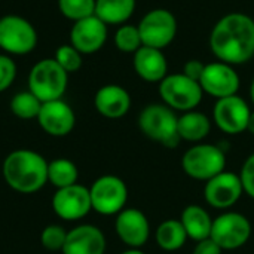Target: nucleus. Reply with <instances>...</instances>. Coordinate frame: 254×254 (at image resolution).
<instances>
[{"mask_svg":"<svg viewBox=\"0 0 254 254\" xmlns=\"http://www.w3.org/2000/svg\"><path fill=\"white\" fill-rule=\"evenodd\" d=\"M180 222L188 234V238L196 243L207 240L211 235L213 219L210 217L208 211L201 205H188L182 211Z\"/></svg>","mask_w":254,"mask_h":254,"instance_id":"412c9836","label":"nucleus"},{"mask_svg":"<svg viewBox=\"0 0 254 254\" xmlns=\"http://www.w3.org/2000/svg\"><path fill=\"white\" fill-rule=\"evenodd\" d=\"M40 128L54 137H64L71 132L76 124V116L73 109L63 100L46 101L37 116Z\"/></svg>","mask_w":254,"mask_h":254,"instance_id":"f3484780","label":"nucleus"},{"mask_svg":"<svg viewBox=\"0 0 254 254\" xmlns=\"http://www.w3.org/2000/svg\"><path fill=\"white\" fill-rule=\"evenodd\" d=\"M183 171L195 180L208 182L225 171L226 155L216 144L201 143L188 149L182 158Z\"/></svg>","mask_w":254,"mask_h":254,"instance_id":"39448f33","label":"nucleus"},{"mask_svg":"<svg viewBox=\"0 0 254 254\" xmlns=\"http://www.w3.org/2000/svg\"><path fill=\"white\" fill-rule=\"evenodd\" d=\"M240 83V74L237 73L234 65L223 61L205 64L204 73L199 79L202 91L217 100L237 95Z\"/></svg>","mask_w":254,"mask_h":254,"instance_id":"f8f14e48","label":"nucleus"},{"mask_svg":"<svg viewBox=\"0 0 254 254\" xmlns=\"http://www.w3.org/2000/svg\"><path fill=\"white\" fill-rule=\"evenodd\" d=\"M159 95L164 104L185 113L199 106L204 91L199 82L192 80L183 73H173L159 82Z\"/></svg>","mask_w":254,"mask_h":254,"instance_id":"423d86ee","label":"nucleus"},{"mask_svg":"<svg viewBox=\"0 0 254 254\" xmlns=\"http://www.w3.org/2000/svg\"><path fill=\"white\" fill-rule=\"evenodd\" d=\"M155 240L159 249L165 252H177L186 244L188 234L180 220L170 219V220L162 222L156 228Z\"/></svg>","mask_w":254,"mask_h":254,"instance_id":"b1692460","label":"nucleus"},{"mask_svg":"<svg viewBox=\"0 0 254 254\" xmlns=\"http://www.w3.org/2000/svg\"><path fill=\"white\" fill-rule=\"evenodd\" d=\"M52 208L63 220L73 222L85 217L92 210L89 189L77 183L58 189L52 198Z\"/></svg>","mask_w":254,"mask_h":254,"instance_id":"2eb2a0df","label":"nucleus"},{"mask_svg":"<svg viewBox=\"0 0 254 254\" xmlns=\"http://www.w3.org/2000/svg\"><path fill=\"white\" fill-rule=\"evenodd\" d=\"M179 116L167 104L153 103L146 106L138 116V127L141 132L165 147L174 149L182 141L177 132Z\"/></svg>","mask_w":254,"mask_h":254,"instance_id":"7ed1b4c3","label":"nucleus"},{"mask_svg":"<svg viewBox=\"0 0 254 254\" xmlns=\"http://www.w3.org/2000/svg\"><path fill=\"white\" fill-rule=\"evenodd\" d=\"M65 238H67V232L61 226L51 225V226H46L42 231L40 243H42V246L46 250L57 252V250H63L64 243H65Z\"/></svg>","mask_w":254,"mask_h":254,"instance_id":"c756f323","label":"nucleus"},{"mask_svg":"<svg viewBox=\"0 0 254 254\" xmlns=\"http://www.w3.org/2000/svg\"><path fill=\"white\" fill-rule=\"evenodd\" d=\"M137 0H95V15L107 25H122L132 16Z\"/></svg>","mask_w":254,"mask_h":254,"instance_id":"5701e85b","label":"nucleus"},{"mask_svg":"<svg viewBox=\"0 0 254 254\" xmlns=\"http://www.w3.org/2000/svg\"><path fill=\"white\" fill-rule=\"evenodd\" d=\"M244 193L240 174L223 171L205 182L204 198L207 204L217 210H228L234 207Z\"/></svg>","mask_w":254,"mask_h":254,"instance_id":"ddd939ff","label":"nucleus"},{"mask_svg":"<svg viewBox=\"0 0 254 254\" xmlns=\"http://www.w3.org/2000/svg\"><path fill=\"white\" fill-rule=\"evenodd\" d=\"M107 42V24L97 15L73 22L70 30V45L82 55L98 52Z\"/></svg>","mask_w":254,"mask_h":254,"instance_id":"4468645a","label":"nucleus"},{"mask_svg":"<svg viewBox=\"0 0 254 254\" xmlns=\"http://www.w3.org/2000/svg\"><path fill=\"white\" fill-rule=\"evenodd\" d=\"M250 98H252V101H253L254 104V79L253 82H252V85H250Z\"/></svg>","mask_w":254,"mask_h":254,"instance_id":"e433bc0d","label":"nucleus"},{"mask_svg":"<svg viewBox=\"0 0 254 254\" xmlns=\"http://www.w3.org/2000/svg\"><path fill=\"white\" fill-rule=\"evenodd\" d=\"M54 60L61 65V68L64 71L70 73H76L77 70H80L82 64H83V55L70 43L61 45L54 55Z\"/></svg>","mask_w":254,"mask_h":254,"instance_id":"c85d7f7f","label":"nucleus"},{"mask_svg":"<svg viewBox=\"0 0 254 254\" xmlns=\"http://www.w3.org/2000/svg\"><path fill=\"white\" fill-rule=\"evenodd\" d=\"M240 179L243 183L244 193L254 199V153H252L243 164Z\"/></svg>","mask_w":254,"mask_h":254,"instance_id":"2f4dec72","label":"nucleus"},{"mask_svg":"<svg viewBox=\"0 0 254 254\" xmlns=\"http://www.w3.org/2000/svg\"><path fill=\"white\" fill-rule=\"evenodd\" d=\"M118 237L129 249L143 247L150 235V225L146 214L137 208H124L115 222Z\"/></svg>","mask_w":254,"mask_h":254,"instance_id":"dca6fc26","label":"nucleus"},{"mask_svg":"<svg viewBox=\"0 0 254 254\" xmlns=\"http://www.w3.org/2000/svg\"><path fill=\"white\" fill-rule=\"evenodd\" d=\"M135 73L146 82H161L168 71V63L162 49L141 46L132 58Z\"/></svg>","mask_w":254,"mask_h":254,"instance_id":"aec40b11","label":"nucleus"},{"mask_svg":"<svg viewBox=\"0 0 254 254\" xmlns=\"http://www.w3.org/2000/svg\"><path fill=\"white\" fill-rule=\"evenodd\" d=\"M250 115V106L238 94L217 100L213 109L214 124L220 131L229 135H237L247 131Z\"/></svg>","mask_w":254,"mask_h":254,"instance_id":"9b49d317","label":"nucleus"},{"mask_svg":"<svg viewBox=\"0 0 254 254\" xmlns=\"http://www.w3.org/2000/svg\"><path fill=\"white\" fill-rule=\"evenodd\" d=\"M58 9L63 16L76 22L95 15V0H58Z\"/></svg>","mask_w":254,"mask_h":254,"instance_id":"cd10ccee","label":"nucleus"},{"mask_svg":"<svg viewBox=\"0 0 254 254\" xmlns=\"http://www.w3.org/2000/svg\"><path fill=\"white\" fill-rule=\"evenodd\" d=\"M211 129V122L207 115L202 112L190 110L185 112L182 116H179L177 121V132L182 140L198 143L204 140Z\"/></svg>","mask_w":254,"mask_h":254,"instance_id":"4be33fe9","label":"nucleus"},{"mask_svg":"<svg viewBox=\"0 0 254 254\" xmlns=\"http://www.w3.org/2000/svg\"><path fill=\"white\" fill-rule=\"evenodd\" d=\"M94 106L101 116L107 119H119L129 112L131 95L124 86L109 83L95 92Z\"/></svg>","mask_w":254,"mask_h":254,"instance_id":"6ab92c4d","label":"nucleus"},{"mask_svg":"<svg viewBox=\"0 0 254 254\" xmlns=\"http://www.w3.org/2000/svg\"><path fill=\"white\" fill-rule=\"evenodd\" d=\"M222 252L223 250L211 238H207V240L196 243L192 254H222Z\"/></svg>","mask_w":254,"mask_h":254,"instance_id":"72a5a7b5","label":"nucleus"},{"mask_svg":"<svg viewBox=\"0 0 254 254\" xmlns=\"http://www.w3.org/2000/svg\"><path fill=\"white\" fill-rule=\"evenodd\" d=\"M121 254H146V253H143L140 249H129V250H127V252H124V253H121Z\"/></svg>","mask_w":254,"mask_h":254,"instance_id":"c9c22d12","label":"nucleus"},{"mask_svg":"<svg viewBox=\"0 0 254 254\" xmlns=\"http://www.w3.org/2000/svg\"><path fill=\"white\" fill-rule=\"evenodd\" d=\"M92 210L103 216L119 214L128 201V188L116 176H103L89 188Z\"/></svg>","mask_w":254,"mask_h":254,"instance_id":"6e6552de","label":"nucleus"},{"mask_svg":"<svg viewBox=\"0 0 254 254\" xmlns=\"http://www.w3.org/2000/svg\"><path fill=\"white\" fill-rule=\"evenodd\" d=\"M250 237L252 223L241 213L228 211L213 220L210 238L222 250H237L246 246Z\"/></svg>","mask_w":254,"mask_h":254,"instance_id":"9d476101","label":"nucleus"},{"mask_svg":"<svg viewBox=\"0 0 254 254\" xmlns=\"http://www.w3.org/2000/svg\"><path fill=\"white\" fill-rule=\"evenodd\" d=\"M115 46L125 54H135L141 46V36L137 25L122 24L115 33Z\"/></svg>","mask_w":254,"mask_h":254,"instance_id":"bb28decb","label":"nucleus"},{"mask_svg":"<svg viewBox=\"0 0 254 254\" xmlns=\"http://www.w3.org/2000/svg\"><path fill=\"white\" fill-rule=\"evenodd\" d=\"M63 254H104L106 237L92 225H80L67 232Z\"/></svg>","mask_w":254,"mask_h":254,"instance_id":"a211bd4d","label":"nucleus"},{"mask_svg":"<svg viewBox=\"0 0 254 254\" xmlns=\"http://www.w3.org/2000/svg\"><path fill=\"white\" fill-rule=\"evenodd\" d=\"M204 68H205V64L199 60H189L186 61L185 67H183V74H186L188 77H190L192 80H196L199 82L202 73H204Z\"/></svg>","mask_w":254,"mask_h":254,"instance_id":"473e14b6","label":"nucleus"},{"mask_svg":"<svg viewBox=\"0 0 254 254\" xmlns=\"http://www.w3.org/2000/svg\"><path fill=\"white\" fill-rule=\"evenodd\" d=\"M16 77V64L7 54H0V92L10 88Z\"/></svg>","mask_w":254,"mask_h":254,"instance_id":"7c9ffc66","label":"nucleus"},{"mask_svg":"<svg viewBox=\"0 0 254 254\" xmlns=\"http://www.w3.org/2000/svg\"><path fill=\"white\" fill-rule=\"evenodd\" d=\"M68 85V73L54 58L37 61L28 73V91L42 103L63 98Z\"/></svg>","mask_w":254,"mask_h":254,"instance_id":"20e7f679","label":"nucleus"},{"mask_svg":"<svg viewBox=\"0 0 254 254\" xmlns=\"http://www.w3.org/2000/svg\"><path fill=\"white\" fill-rule=\"evenodd\" d=\"M137 27L143 46L156 49L167 48L177 34V19L168 9L164 7L152 9L147 12Z\"/></svg>","mask_w":254,"mask_h":254,"instance_id":"1a4fd4ad","label":"nucleus"},{"mask_svg":"<svg viewBox=\"0 0 254 254\" xmlns=\"http://www.w3.org/2000/svg\"><path fill=\"white\" fill-rule=\"evenodd\" d=\"M77 176L79 173L76 165L68 159L60 158L54 159L52 162H48V182L57 189L76 185Z\"/></svg>","mask_w":254,"mask_h":254,"instance_id":"393cba45","label":"nucleus"},{"mask_svg":"<svg viewBox=\"0 0 254 254\" xmlns=\"http://www.w3.org/2000/svg\"><path fill=\"white\" fill-rule=\"evenodd\" d=\"M42 104L43 103L34 94H31L27 89V91L15 94L10 100L9 107H10V112L16 118L24 119V121H30V119H37L39 112L42 109Z\"/></svg>","mask_w":254,"mask_h":254,"instance_id":"a878e982","label":"nucleus"},{"mask_svg":"<svg viewBox=\"0 0 254 254\" xmlns=\"http://www.w3.org/2000/svg\"><path fill=\"white\" fill-rule=\"evenodd\" d=\"M211 52L219 61L238 65L254 57V19L241 12L222 16L210 34Z\"/></svg>","mask_w":254,"mask_h":254,"instance_id":"f257e3e1","label":"nucleus"},{"mask_svg":"<svg viewBox=\"0 0 254 254\" xmlns=\"http://www.w3.org/2000/svg\"><path fill=\"white\" fill-rule=\"evenodd\" d=\"M247 131H249V132H252V134L254 135V110L252 112V115H250L249 125H247Z\"/></svg>","mask_w":254,"mask_h":254,"instance_id":"f704fd0d","label":"nucleus"},{"mask_svg":"<svg viewBox=\"0 0 254 254\" xmlns=\"http://www.w3.org/2000/svg\"><path fill=\"white\" fill-rule=\"evenodd\" d=\"M34 25L19 15L0 16V49L7 55H28L37 46Z\"/></svg>","mask_w":254,"mask_h":254,"instance_id":"0eeeda50","label":"nucleus"},{"mask_svg":"<svg viewBox=\"0 0 254 254\" xmlns=\"http://www.w3.org/2000/svg\"><path fill=\"white\" fill-rule=\"evenodd\" d=\"M3 177L13 190L34 193L48 182V162L37 152L15 150L3 162Z\"/></svg>","mask_w":254,"mask_h":254,"instance_id":"f03ea898","label":"nucleus"}]
</instances>
